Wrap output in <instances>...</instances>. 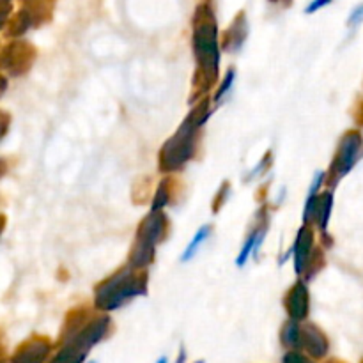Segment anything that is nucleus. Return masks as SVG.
Returning <instances> with one entry per match:
<instances>
[{"mask_svg": "<svg viewBox=\"0 0 363 363\" xmlns=\"http://www.w3.org/2000/svg\"><path fill=\"white\" fill-rule=\"evenodd\" d=\"M362 149V138L358 133H350L342 140L340 145L339 160H337V170H339V176H346L353 165L357 163L358 156H360Z\"/></svg>", "mask_w": 363, "mask_h": 363, "instance_id": "1", "label": "nucleus"}, {"mask_svg": "<svg viewBox=\"0 0 363 363\" xmlns=\"http://www.w3.org/2000/svg\"><path fill=\"white\" fill-rule=\"evenodd\" d=\"M301 342L305 344L307 351L314 358H323L328 353V340H326V337L323 335L318 328H314V326L305 330L303 337H301Z\"/></svg>", "mask_w": 363, "mask_h": 363, "instance_id": "2", "label": "nucleus"}, {"mask_svg": "<svg viewBox=\"0 0 363 363\" xmlns=\"http://www.w3.org/2000/svg\"><path fill=\"white\" fill-rule=\"evenodd\" d=\"M48 353L50 346L46 342H32L14 354L13 363H43Z\"/></svg>", "mask_w": 363, "mask_h": 363, "instance_id": "3", "label": "nucleus"}, {"mask_svg": "<svg viewBox=\"0 0 363 363\" xmlns=\"http://www.w3.org/2000/svg\"><path fill=\"white\" fill-rule=\"evenodd\" d=\"M264 236H266V230L264 229H259V230H254V233L248 236L247 243L243 245V248H241L240 255L236 257V266L238 268H243L245 264H247V261L250 257H255L257 255V250L261 248L262 241H264Z\"/></svg>", "mask_w": 363, "mask_h": 363, "instance_id": "4", "label": "nucleus"}, {"mask_svg": "<svg viewBox=\"0 0 363 363\" xmlns=\"http://www.w3.org/2000/svg\"><path fill=\"white\" fill-rule=\"evenodd\" d=\"M209 236H211V227H209V225L201 227V229L197 230V234H195V236L191 238L190 245H188V247H186V250H184V254L181 255V261H183V262L190 261V259L194 257L195 254H197L199 248H201L202 245H204L206 241L209 240Z\"/></svg>", "mask_w": 363, "mask_h": 363, "instance_id": "5", "label": "nucleus"}, {"mask_svg": "<svg viewBox=\"0 0 363 363\" xmlns=\"http://www.w3.org/2000/svg\"><path fill=\"white\" fill-rule=\"evenodd\" d=\"M293 294L294 296H293V301H291V307H289L291 315H293L294 319H303L305 315H307V308H308L307 293L301 289V291H296V293H293Z\"/></svg>", "mask_w": 363, "mask_h": 363, "instance_id": "6", "label": "nucleus"}, {"mask_svg": "<svg viewBox=\"0 0 363 363\" xmlns=\"http://www.w3.org/2000/svg\"><path fill=\"white\" fill-rule=\"evenodd\" d=\"M284 342L291 347H298L301 344V333L298 330L296 323H291L286 326V332H284Z\"/></svg>", "mask_w": 363, "mask_h": 363, "instance_id": "7", "label": "nucleus"}, {"mask_svg": "<svg viewBox=\"0 0 363 363\" xmlns=\"http://www.w3.org/2000/svg\"><path fill=\"white\" fill-rule=\"evenodd\" d=\"M234 71L230 69L229 73H227V77H225V82H223L222 84V87L218 89V92H216V103H220L223 99V96L227 94V92H229V89L233 87V84H234Z\"/></svg>", "mask_w": 363, "mask_h": 363, "instance_id": "8", "label": "nucleus"}, {"mask_svg": "<svg viewBox=\"0 0 363 363\" xmlns=\"http://www.w3.org/2000/svg\"><path fill=\"white\" fill-rule=\"evenodd\" d=\"M363 21V4L362 6H358L357 9L353 11V13H351V16H350V20H347V23H350V27H358V25H360Z\"/></svg>", "mask_w": 363, "mask_h": 363, "instance_id": "9", "label": "nucleus"}, {"mask_svg": "<svg viewBox=\"0 0 363 363\" xmlns=\"http://www.w3.org/2000/svg\"><path fill=\"white\" fill-rule=\"evenodd\" d=\"M330 2H332V0H314V2H312L311 6H308L307 9H305V13H307V14L315 13V11H319V9H321V7L328 6Z\"/></svg>", "mask_w": 363, "mask_h": 363, "instance_id": "10", "label": "nucleus"}, {"mask_svg": "<svg viewBox=\"0 0 363 363\" xmlns=\"http://www.w3.org/2000/svg\"><path fill=\"white\" fill-rule=\"evenodd\" d=\"M284 363H312V362L307 360V358H303L298 353H289L286 357V360H284Z\"/></svg>", "mask_w": 363, "mask_h": 363, "instance_id": "11", "label": "nucleus"}, {"mask_svg": "<svg viewBox=\"0 0 363 363\" xmlns=\"http://www.w3.org/2000/svg\"><path fill=\"white\" fill-rule=\"evenodd\" d=\"M184 362H186V353H184V350H181L179 358H177L176 363H184Z\"/></svg>", "mask_w": 363, "mask_h": 363, "instance_id": "12", "label": "nucleus"}, {"mask_svg": "<svg viewBox=\"0 0 363 363\" xmlns=\"http://www.w3.org/2000/svg\"><path fill=\"white\" fill-rule=\"evenodd\" d=\"M156 363H167V358H160V360Z\"/></svg>", "mask_w": 363, "mask_h": 363, "instance_id": "13", "label": "nucleus"}, {"mask_svg": "<svg viewBox=\"0 0 363 363\" xmlns=\"http://www.w3.org/2000/svg\"><path fill=\"white\" fill-rule=\"evenodd\" d=\"M197 363H204V360H199V362H197Z\"/></svg>", "mask_w": 363, "mask_h": 363, "instance_id": "14", "label": "nucleus"}, {"mask_svg": "<svg viewBox=\"0 0 363 363\" xmlns=\"http://www.w3.org/2000/svg\"><path fill=\"white\" fill-rule=\"evenodd\" d=\"M92 363H94V362H92Z\"/></svg>", "mask_w": 363, "mask_h": 363, "instance_id": "15", "label": "nucleus"}, {"mask_svg": "<svg viewBox=\"0 0 363 363\" xmlns=\"http://www.w3.org/2000/svg\"><path fill=\"white\" fill-rule=\"evenodd\" d=\"M362 363H363V362H362Z\"/></svg>", "mask_w": 363, "mask_h": 363, "instance_id": "16", "label": "nucleus"}]
</instances>
